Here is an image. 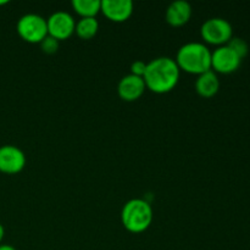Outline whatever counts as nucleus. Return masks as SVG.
I'll list each match as a JSON object with an SVG mask.
<instances>
[{"mask_svg": "<svg viewBox=\"0 0 250 250\" xmlns=\"http://www.w3.org/2000/svg\"><path fill=\"white\" fill-rule=\"evenodd\" d=\"M181 70L168 56H160L146 63L143 80L146 89L156 94H165L175 89L180 81Z\"/></svg>", "mask_w": 250, "mask_h": 250, "instance_id": "nucleus-1", "label": "nucleus"}, {"mask_svg": "<svg viewBox=\"0 0 250 250\" xmlns=\"http://www.w3.org/2000/svg\"><path fill=\"white\" fill-rule=\"evenodd\" d=\"M175 61L181 71L199 76L211 70V51L205 44L190 42L178 49Z\"/></svg>", "mask_w": 250, "mask_h": 250, "instance_id": "nucleus-2", "label": "nucleus"}, {"mask_svg": "<svg viewBox=\"0 0 250 250\" xmlns=\"http://www.w3.org/2000/svg\"><path fill=\"white\" fill-rule=\"evenodd\" d=\"M153 208L146 200L136 198L124 205L121 211V222L131 233H142L150 227L153 222Z\"/></svg>", "mask_w": 250, "mask_h": 250, "instance_id": "nucleus-3", "label": "nucleus"}, {"mask_svg": "<svg viewBox=\"0 0 250 250\" xmlns=\"http://www.w3.org/2000/svg\"><path fill=\"white\" fill-rule=\"evenodd\" d=\"M17 33L24 42L41 44L48 37V24L43 16L37 14H26L17 21Z\"/></svg>", "mask_w": 250, "mask_h": 250, "instance_id": "nucleus-4", "label": "nucleus"}, {"mask_svg": "<svg viewBox=\"0 0 250 250\" xmlns=\"http://www.w3.org/2000/svg\"><path fill=\"white\" fill-rule=\"evenodd\" d=\"M200 34L204 42L211 45H226L233 37V29L227 20L221 17H212L202 24Z\"/></svg>", "mask_w": 250, "mask_h": 250, "instance_id": "nucleus-5", "label": "nucleus"}, {"mask_svg": "<svg viewBox=\"0 0 250 250\" xmlns=\"http://www.w3.org/2000/svg\"><path fill=\"white\" fill-rule=\"evenodd\" d=\"M48 36L56 41H66L70 38L76 29V21L72 15L66 11H56L46 20Z\"/></svg>", "mask_w": 250, "mask_h": 250, "instance_id": "nucleus-6", "label": "nucleus"}, {"mask_svg": "<svg viewBox=\"0 0 250 250\" xmlns=\"http://www.w3.org/2000/svg\"><path fill=\"white\" fill-rule=\"evenodd\" d=\"M242 59L227 45L217 46L211 51V70L214 72L229 75L239 68Z\"/></svg>", "mask_w": 250, "mask_h": 250, "instance_id": "nucleus-7", "label": "nucleus"}, {"mask_svg": "<svg viewBox=\"0 0 250 250\" xmlns=\"http://www.w3.org/2000/svg\"><path fill=\"white\" fill-rule=\"evenodd\" d=\"M26 163V155L19 146L11 144L0 146V172L16 175L23 170Z\"/></svg>", "mask_w": 250, "mask_h": 250, "instance_id": "nucleus-8", "label": "nucleus"}, {"mask_svg": "<svg viewBox=\"0 0 250 250\" xmlns=\"http://www.w3.org/2000/svg\"><path fill=\"white\" fill-rule=\"evenodd\" d=\"M100 12L110 21L121 23L133 14V2L131 0H103Z\"/></svg>", "mask_w": 250, "mask_h": 250, "instance_id": "nucleus-9", "label": "nucleus"}, {"mask_svg": "<svg viewBox=\"0 0 250 250\" xmlns=\"http://www.w3.org/2000/svg\"><path fill=\"white\" fill-rule=\"evenodd\" d=\"M146 89V87L143 78L137 77L131 73L122 77L117 85L119 97L125 102H136L144 94Z\"/></svg>", "mask_w": 250, "mask_h": 250, "instance_id": "nucleus-10", "label": "nucleus"}, {"mask_svg": "<svg viewBox=\"0 0 250 250\" xmlns=\"http://www.w3.org/2000/svg\"><path fill=\"white\" fill-rule=\"evenodd\" d=\"M193 10L189 2L185 0L173 1L166 10V21L172 27H182L189 22Z\"/></svg>", "mask_w": 250, "mask_h": 250, "instance_id": "nucleus-11", "label": "nucleus"}, {"mask_svg": "<svg viewBox=\"0 0 250 250\" xmlns=\"http://www.w3.org/2000/svg\"><path fill=\"white\" fill-rule=\"evenodd\" d=\"M220 89V80L212 70L198 76L195 81V90L203 98H212Z\"/></svg>", "mask_w": 250, "mask_h": 250, "instance_id": "nucleus-12", "label": "nucleus"}, {"mask_svg": "<svg viewBox=\"0 0 250 250\" xmlns=\"http://www.w3.org/2000/svg\"><path fill=\"white\" fill-rule=\"evenodd\" d=\"M73 11L80 15L81 19L97 17L102 10V1L99 0H72Z\"/></svg>", "mask_w": 250, "mask_h": 250, "instance_id": "nucleus-13", "label": "nucleus"}, {"mask_svg": "<svg viewBox=\"0 0 250 250\" xmlns=\"http://www.w3.org/2000/svg\"><path fill=\"white\" fill-rule=\"evenodd\" d=\"M99 31V22L95 17H88V19H81L76 23L75 33L80 37L81 39L89 41L94 38Z\"/></svg>", "mask_w": 250, "mask_h": 250, "instance_id": "nucleus-14", "label": "nucleus"}, {"mask_svg": "<svg viewBox=\"0 0 250 250\" xmlns=\"http://www.w3.org/2000/svg\"><path fill=\"white\" fill-rule=\"evenodd\" d=\"M229 48H231L239 58L243 60L247 55H248V51H249V46L247 44V42L244 39L238 38V37H232L231 41L226 44Z\"/></svg>", "mask_w": 250, "mask_h": 250, "instance_id": "nucleus-15", "label": "nucleus"}, {"mask_svg": "<svg viewBox=\"0 0 250 250\" xmlns=\"http://www.w3.org/2000/svg\"><path fill=\"white\" fill-rule=\"evenodd\" d=\"M59 43H60V42L56 41V39H54L53 37L48 36L41 43V48H42V50H43V53L51 55V54H55L56 51L59 50Z\"/></svg>", "mask_w": 250, "mask_h": 250, "instance_id": "nucleus-16", "label": "nucleus"}, {"mask_svg": "<svg viewBox=\"0 0 250 250\" xmlns=\"http://www.w3.org/2000/svg\"><path fill=\"white\" fill-rule=\"evenodd\" d=\"M146 71V62L142 60H137L132 62L131 65V75L137 76V77H144Z\"/></svg>", "mask_w": 250, "mask_h": 250, "instance_id": "nucleus-17", "label": "nucleus"}, {"mask_svg": "<svg viewBox=\"0 0 250 250\" xmlns=\"http://www.w3.org/2000/svg\"><path fill=\"white\" fill-rule=\"evenodd\" d=\"M0 250H17L15 247L10 246V244H0Z\"/></svg>", "mask_w": 250, "mask_h": 250, "instance_id": "nucleus-18", "label": "nucleus"}, {"mask_svg": "<svg viewBox=\"0 0 250 250\" xmlns=\"http://www.w3.org/2000/svg\"><path fill=\"white\" fill-rule=\"evenodd\" d=\"M4 237H5V229H4V226H2V225L0 224V244H1V242H2V239H4Z\"/></svg>", "mask_w": 250, "mask_h": 250, "instance_id": "nucleus-19", "label": "nucleus"}, {"mask_svg": "<svg viewBox=\"0 0 250 250\" xmlns=\"http://www.w3.org/2000/svg\"><path fill=\"white\" fill-rule=\"evenodd\" d=\"M7 0H2V1H0V5H5V4H7Z\"/></svg>", "mask_w": 250, "mask_h": 250, "instance_id": "nucleus-20", "label": "nucleus"}]
</instances>
